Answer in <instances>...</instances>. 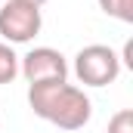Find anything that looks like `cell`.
I'll use <instances>...</instances> for the list:
<instances>
[{
  "instance_id": "obj_1",
  "label": "cell",
  "mask_w": 133,
  "mask_h": 133,
  "mask_svg": "<svg viewBox=\"0 0 133 133\" xmlns=\"http://www.w3.org/2000/svg\"><path fill=\"white\" fill-rule=\"evenodd\" d=\"M28 105L37 118L56 124L59 130H81L93 118V102L90 96L68 84V81H43L28 84Z\"/></svg>"
},
{
  "instance_id": "obj_2",
  "label": "cell",
  "mask_w": 133,
  "mask_h": 133,
  "mask_svg": "<svg viewBox=\"0 0 133 133\" xmlns=\"http://www.w3.org/2000/svg\"><path fill=\"white\" fill-rule=\"evenodd\" d=\"M74 74L87 87H108L121 74V56L111 46H105V43H90V46L77 50V56H74Z\"/></svg>"
},
{
  "instance_id": "obj_3",
  "label": "cell",
  "mask_w": 133,
  "mask_h": 133,
  "mask_svg": "<svg viewBox=\"0 0 133 133\" xmlns=\"http://www.w3.org/2000/svg\"><path fill=\"white\" fill-rule=\"evenodd\" d=\"M43 28V16L40 6L22 3V0H6L0 3V37L3 43H28L34 40Z\"/></svg>"
},
{
  "instance_id": "obj_4",
  "label": "cell",
  "mask_w": 133,
  "mask_h": 133,
  "mask_svg": "<svg viewBox=\"0 0 133 133\" xmlns=\"http://www.w3.org/2000/svg\"><path fill=\"white\" fill-rule=\"evenodd\" d=\"M19 74L28 84H43V81H68V62L65 56L53 46H34L19 59Z\"/></svg>"
},
{
  "instance_id": "obj_5",
  "label": "cell",
  "mask_w": 133,
  "mask_h": 133,
  "mask_svg": "<svg viewBox=\"0 0 133 133\" xmlns=\"http://www.w3.org/2000/svg\"><path fill=\"white\" fill-rule=\"evenodd\" d=\"M19 74V56L9 43L0 40V84H12Z\"/></svg>"
},
{
  "instance_id": "obj_6",
  "label": "cell",
  "mask_w": 133,
  "mask_h": 133,
  "mask_svg": "<svg viewBox=\"0 0 133 133\" xmlns=\"http://www.w3.org/2000/svg\"><path fill=\"white\" fill-rule=\"evenodd\" d=\"M99 9L118 22H133V0H99Z\"/></svg>"
},
{
  "instance_id": "obj_7",
  "label": "cell",
  "mask_w": 133,
  "mask_h": 133,
  "mask_svg": "<svg viewBox=\"0 0 133 133\" xmlns=\"http://www.w3.org/2000/svg\"><path fill=\"white\" fill-rule=\"evenodd\" d=\"M108 133H133V108H121L111 115Z\"/></svg>"
},
{
  "instance_id": "obj_8",
  "label": "cell",
  "mask_w": 133,
  "mask_h": 133,
  "mask_svg": "<svg viewBox=\"0 0 133 133\" xmlns=\"http://www.w3.org/2000/svg\"><path fill=\"white\" fill-rule=\"evenodd\" d=\"M22 3H31V6H43L46 0H22Z\"/></svg>"
},
{
  "instance_id": "obj_9",
  "label": "cell",
  "mask_w": 133,
  "mask_h": 133,
  "mask_svg": "<svg viewBox=\"0 0 133 133\" xmlns=\"http://www.w3.org/2000/svg\"><path fill=\"white\" fill-rule=\"evenodd\" d=\"M0 3H3V0H0Z\"/></svg>"
}]
</instances>
